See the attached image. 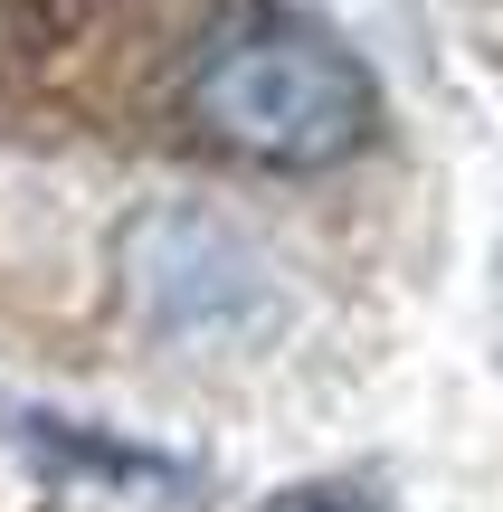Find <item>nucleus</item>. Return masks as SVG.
Returning <instances> with one entry per match:
<instances>
[{
    "instance_id": "f257e3e1",
    "label": "nucleus",
    "mask_w": 503,
    "mask_h": 512,
    "mask_svg": "<svg viewBox=\"0 0 503 512\" xmlns=\"http://www.w3.org/2000/svg\"><path fill=\"white\" fill-rule=\"evenodd\" d=\"M181 114L200 143L257 171H342L380 133V76L333 19L285 10V0H238L200 29L181 76Z\"/></svg>"
},
{
    "instance_id": "f03ea898",
    "label": "nucleus",
    "mask_w": 503,
    "mask_h": 512,
    "mask_svg": "<svg viewBox=\"0 0 503 512\" xmlns=\"http://www.w3.org/2000/svg\"><path fill=\"white\" fill-rule=\"evenodd\" d=\"M247 512H390V503L371 484H352V475H314V484H285V494H266Z\"/></svg>"
}]
</instances>
